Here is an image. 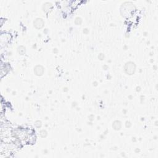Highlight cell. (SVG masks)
Listing matches in <instances>:
<instances>
[{"mask_svg":"<svg viewBox=\"0 0 158 158\" xmlns=\"http://www.w3.org/2000/svg\"><path fill=\"white\" fill-rule=\"evenodd\" d=\"M43 25L44 22L42 19H37L34 22V26L37 28H42L43 27Z\"/></svg>","mask_w":158,"mask_h":158,"instance_id":"1","label":"cell"}]
</instances>
